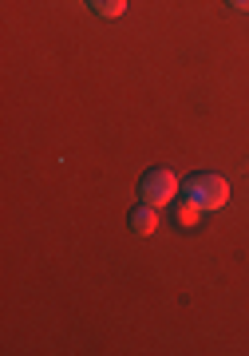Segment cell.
Returning <instances> with one entry per match:
<instances>
[{
  "label": "cell",
  "mask_w": 249,
  "mask_h": 356,
  "mask_svg": "<svg viewBox=\"0 0 249 356\" xmlns=\"http://www.w3.org/2000/svg\"><path fill=\"white\" fill-rule=\"evenodd\" d=\"M175 191H178V178L166 166H150L147 175L138 178V202H147V206L175 202Z\"/></svg>",
  "instance_id": "2"
},
{
  "label": "cell",
  "mask_w": 249,
  "mask_h": 356,
  "mask_svg": "<svg viewBox=\"0 0 249 356\" xmlns=\"http://www.w3.org/2000/svg\"><path fill=\"white\" fill-rule=\"evenodd\" d=\"M182 194L190 202H198L202 210H222L230 202V182L214 170H194V175L182 178Z\"/></svg>",
  "instance_id": "1"
},
{
  "label": "cell",
  "mask_w": 249,
  "mask_h": 356,
  "mask_svg": "<svg viewBox=\"0 0 249 356\" xmlns=\"http://www.w3.org/2000/svg\"><path fill=\"white\" fill-rule=\"evenodd\" d=\"M159 206H147V202H138L131 214H127V226H131V234H138V238H150L154 234V226H159V214H154Z\"/></svg>",
  "instance_id": "3"
},
{
  "label": "cell",
  "mask_w": 249,
  "mask_h": 356,
  "mask_svg": "<svg viewBox=\"0 0 249 356\" xmlns=\"http://www.w3.org/2000/svg\"><path fill=\"white\" fill-rule=\"evenodd\" d=\"M230 8H237V13H249V0H225Z\"/></svg>",
  "instance_id": "6"
},
{
  "label": "cell",
  "mask_w": 249,
  "mask_h": 356,
  "mask_svg": "<svg viewBox=\"0 0 249 356\" xmlns=\"http://www.w3.org/2000/svg\"><path fill=\"white\" fill-rule=\"evenodd\" d=\"M198 218H202V206L190 202L186 194H182V202H175V222L178 226H198Z\"/></svg>",
  "instance_id": "4"
},
{
  "label": "cell",
  "mask_w": 249,
  "mask_h": 356,
  "mask_svg": "<svg viewBox=\"0 0 249 356\" xmlns=\"http://www.w3.org/2000/svg\"><path fill=\"white\" fill-rule=\"evenodd\" d=\"M88 8L95 16H103V20H115V16L127 13V0H88Z\"/></svg>",
  "instance_id": "5"
}]
</instances>
